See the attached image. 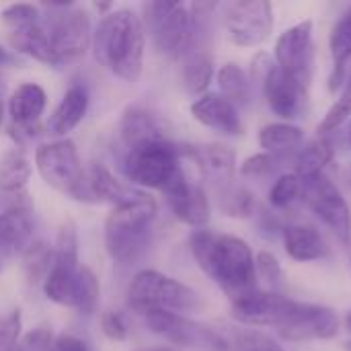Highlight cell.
Returning <instances> with one entry per match:
<instances>
[{
  "label": "cell",
  "mask_w": 351,
  "mask_h": 351,
  "mask_svg": "<svg viewBox=\"0 0 351 351\" xmlns=\"http://www.w3.org/2000/svg\"><path fill=\"white\" fill-rule=\"evenodd\" d=\"M343 350L351 351V339H350V341H346V343H343Z\"/></svg>",
  "instance_id": "cell-50"
},
{
  "label": "cell",
  "mask_w": 351,
  "mask_h": 351,
  "mask_svg": "<svg viewBox=\"0 0 351 351\" xmlns=\"http://www.w3.org/2000/svg\"><path fill=\"white\" fill-rule=\"evenodd\" d=\"M220 208L232 218H251L255 214V197L245 187H228L220 191Z\"/></svg>",
  "instance_id": "cell-36"
},
{
  "label": "cell",
  "mask_w": 351,
  "mask_h": 351,
  "mask_svg": "<svg viewBox=\"0 0 351 351\" xmlns=\"http://www.w3.org/2000/svg\"><path fill=\"white\" fill-rule=\"evenodd\" d=\"M119 136L121 142L128 148H134L138 144L144 142H152V140H162V128L156 119L154 113H150L148 109L140 107V105H132L121 113L119 119Z\"/></svg>",
  "instance_id": "cell-24"
},
{
  "label": "cell",
  "mask_w": 351,
  "mask_h": 351,
  "mask_svg": "<svg viewBox=\"0 0 351 351\" xmlns=\"http://www.w3.org/2000/svg\"><path fill=\"white\" fill-rule=\"evenodd\" d=\"M187 154L195 160L204 179H208L218 193L228 189L237 171V154L230 146L224 144H204L189 148Z\"/></svg>",
  "instance_id": "cell-19"
},
{
  "label": "cell",
  "mask_w": 351,
  "mask_h": 351,
  "mask_svg": "<svg viewBox=\"0 0 351 351\" xmlns=\"http://www.w3.org/2000/svg\"><path fill=\"white\" fill-rule=\"evenodd\" d=\"M239 339L243 343H247L249 348L255 351H286L276 339H271L267 333L259 331V329H247V331H237Z\"/></svg>",
  "instance_id": "cell-43"
},
{
  "label": "cell",
  "mask_w": 351,
  "mask_h": 351,
  "mask_svg": "<svg viewBox=\"0 0 351 351\" xmlns=\"http://www.w3.org/2000/svg\"><path fill=\"white\" fill-rule=\"evenodd\" d=\"M351 117V74L348 76V82L343 84V90L339 95V99L333 103V107L327 111L325 119L319 123V134H331L337 132L348 119Z\"/></svg>",
  "instance_id": "cell-37"
},
{
  "label": "cell",
  "mask_w": 351,
  "mask_h": 351,
  "mask_svg": "<svg viewBox=\"0 0 351 351\" xmlns=\"http://www.w3.org/2000/svg\"><path fill=\"white\" fill-rule=\"evenodd\" d=\"M88 193H90V199L109 202V204H113V208H117L121 204H128L130 199H134L138 195V191L128 189L103 165H95L90 169V175H88Z\"/></svg>",
  "instance_id": "cell-28"
},
{
  "label": "cell",
  "mask_w": 351,
  "mask_h": 351,
  "mask_svg": "<svg viewBox=\"0 0 351 351\" xmlns=\"http://www.w3.org/2000/svg\"><path fill=\"white\" fill-rule=\"evenodd\" d=\"M23 329L21 308H14L0 317V351H16Z\"/></svg>",
  "instance_id": "cell-38"
},
{
  "label": "cell",
  "mask_w": 351,
  "mask_h": 351,
  "mask_svg": "<svg viewBox=\"0 0 351 351\" xmlns=\"http://www.w3.org/2000/svg\"><path fill=\"white\" fill-rule=\"evenodd\" d=\"M274 56H276V66L284 74L294 78L302 88L308 90L313 78V60H315L313 23L302 21L280 33L274 47Z\"/></svg>",
  "instance_id": "cell-13"
},
{
  "label": "cell",
  "mask_w": 351,
  "mask_h": 351,
  "mask_svg": "<svg viewBox=\"0 0 351 351\" xmlns=\"http://www.w3.org/2000/svg\"><path fill=\"white\" fill-rule=\"evenodd\" d=\"M346 181H348V187H350V191H351V165H350V169H348V173H346Z\"/></svg>",
  "instance_id": "cell-48"
},
{
  "label": "cell",
  "mask_w": 351,
  "mask_h": 351,
  "mask_svg": "<svg viewBox=\"0 0 351 351\" xmlns=\"http://www.w3.org/2000/svg\"><path fill=\"white\" fill-rule=\"evenodd\" d=\"M45 29L58 64L82 58L93 43L88 12L70 4H51Z\"/></svg>",
  "instance_id": "cell-9"
},
{
  "label": "cell",
  "mask_w": 351,
  "mask_h": 351,
  "mask_svg": "<svg viewBox=\"0 0 351 351\" xmlns=\"http://www.w3.org/2000/svg\"><path fill=\"white\" fill-rule=\"evenodd\" d=\"M39 16H41L39 8L33 6V4H25V2L10 4V6L2 8V12H0V19L8 29H19V27H25V25L39 23Z\"/></svg>",
  "instance_id": "cell-39"
},
{
  "label": "cell",
  "mask_w": 351,
  "mask_h": 351,
  "mask_svg": "<svg viewBox=\"0 0 351 351\" xmlns=\"http://www.w3.org/2000/svg\"><path fill=\"white\" fill-rule=\"evenodd\" d=\"M47 105L45 90L35 82L19 84L8 99V115L12 123L21 130H33Z\"/></svg>",
  "instance_id": "cell-21"
},
{
  "label": "cell",
  "mask_w": 351,
  "mask_h": 351,
  "mask_svg": "<svg viewBox=\"0 0 351 351\" xmlns=\"http://www.w3.org/2000/svg\"><path fill=\"white\" fill-rule=\"evenodd\" d=\"M16 351H21V350H19V348H16Z\"/></svg>",
  "instance_id": "cell-54"
},
{
  "label": "cell",
  "mask_w": 351,
  "mask_h": 351,
  "mask_svg": "<svg viewBox=\"0 0 351 351\" xmlns=\"http://www.w3.org/2000/svg\"><path fill=\"white\" fill-rule=\"evenodd\" d=\"M128 298L132 308L138 313L156 308L183 315L202 306L199 294L193 288L154 269H144L132 280Z\"/></svg>",
  "instance_id": "cell-7"
},
{
  "label": "cell",
  "mask_w": 351,
  "mask_h": 351,
  "mask_svg": "<svg viewBox=\"0 0 351 351\" xmlns=\"http://www.w3.org/2000/svg\"><path fill=\"white\" fill-rule=\"evenodd\" d=\"M284 249L290 259L298 263H311L327 257L329 247L323 239V234L308 224H288L282 230Z\"/></svg>",
  "instance_id": "cell-22"
},
{
  "label": "cell",
  "mask_w": 351,
  "mask_h": 351,
  "mask_svg": "<svg viewBox=\"0 0 351 351\" xmlns=\"http://www.w3.org/2000/svg\"><path fill=\"white\" fill-rule=\"evenodd\" d=\"M255 274L257 280H263L271 288H278L282 284V265L278 257L269 251H259L255 255Z\"/></svg>",
  "instance_id": "cell-40"
},
{
  "label": "cell",
  "mask_w": 351,
  "mask_h": 351,
  "mask_svg": "<svg viewBox=\"0 0 351 351\" xmlns=\"http://www.w3.org/2000/svg\"><path fill=\"white\" fill-rule=\"evenodd\" d=\"M8 39H10V45L19 53H25L41 64L58 66V60H56L51 43H49L47 29L41 23L25 25L19 29H8Z\"/></svg>",
  "instance_id": "cell-26"
},
{
  "label": "cell",
  "mask_w": 351,
  "mask_h": 351,
  "mask_svg": "<svg viewBox=\"0 0 351 351\" xmlns=\"http://www.w3.org/2000/svg\"><path fill=\"white\" fill-rule=\"evenodd\" d=\"M302 199L321 218V222L343 243L351 241V210L337 185L323 173L302 179Z\"/></svg>",
  "instance_id": "cell-11"
},
{
  "label": "cell",
  "mask_w": 351,
  "mask_h": 351,
  "mask_svg": "<svg viewBox=\"0 0 351 351\" xmlns=\"http://www.w3.org/2000/svg\"><path fill=\"white\" fill-rule=\"evenodd\" d=\"M224 25L239 47H257L271 35L274 8L267 0H239L226 6Z\"/></svg>",
  "instance_id": "cell-12"
},
{
  "label": "cell",
  "mask_w": 351,
  "mask_h": 351,
  "mask_svg": "<svg viewBox=\"0 0 351 351\" xmlns=\"http://www.w3.org/2000/svg\"><path fill=\"white\" fill-rule=\"evenodd\" d=\"M191 115L197 123H202L204 128H210L214 132H220L226 136L243 134V121H241L237 105H232L222 95L206 93V95L197 97L191 103Z\"/></svg>",
  "instance_id": "cell-18"
},
{
  "label": "cell",
  "mask_w": 351,
  "mask_h": 351,
  "mask_svg": "<svg viewBox=\"0 0 351 351\" xmlns=\"http://www.w3.org/2000/svg\"><path fill=\"white\" fill-rule=\"evenodd\" d=\"M35 167L41 179L56 191L78 202H93L88 193V179L72 140L60 138L56 142L41 144L35 152Z\"/></svg>",
  "instance_id": "cell-4"
},
{
  "label": "cell",
  "mask_w": 351,
  "mask_h": 351,
  "mask_svg": "<svg viewBox=\"0 0 351 351\" xmlns=\"http://www.w3.org/2000/svg\"><path fill=\"white\" fill-rule=\"evenodd\" d=\"M302 142H304V132L290 121L267 123L259 132L261 148L267 154H271L274 158H284V156L296 154L302 148Z\"/></svg>",
  "instance_id": "cell-27"
},
{
  "label": "cell",
  "mask_w": 351,
  "mask_h": 351,
  "mask_svg": "<svg viewBox=\"0 0 351 351\" xmlns=\"http://www.w3.org/2000/svg\"><path fill=\"white\" fill-rule=\"evenodd\" d=\"M49 351H88V348L82 339L74 335H60V337H53Z\"/></svg>",
  "instance_id": "cell-44"
},
{
  "label": "cell",
  "mask_w": 351,
  "mask_h": 351,
  "mask_svg": "<svg viewBox=\"0 0 351 351\" xmlns=\"http://www.w3.org/2000/svg\"><path fill=\"white\" fill-rule=\"evenodd\" d=\"M88 109V93L82 84H72L62 101L58 103L56 111L49 117V132L53 136H66L68 132H72L74 128H78V123L84 119Z\"/></svg>",
  "instance_id": "cell-25"
},
{
  "label": "cell",
  "mask_w": 351,
  "mask_h": 351,
  "mask_svg": "<svg viewBox=\"0 0 351 351\" xmlns=\"http://www.w3.org/2000/svg\"><path fill=\"white\" fill-rule=\"evenodd\" d=\"M2 90H4V84H2V78H0V97H2Z\"/></svg>",
  "instance_id": "cell-51"
},
{
  "label": "cell",
  "mask_w": 351,
  "mask_h": 351,
  "mask_svg": "<svg viewBox=\"0 0 351 351\" xmlns=\"http://www.w3.org/2000/svg\"><path fill=\"white\" fill-rule=\"evenodd\" d=\"M333 146L325 138H317L302 146L294 158V173L300 179H311L325 173V167L333 160Z\"/></svg>",
  "instance_id": "cell-30"
},
{
  "label": "cell",
  "mask_w": 351,
  "mask_h": 351,
  "mask_svg": "<svg viewBox=\"0 0 351 351\" xmlns=\"http://www.w3.org/2000/svg\"><path fill=\"white\" fill-rule=\"evenodd\" d=\"M95 58L123 82H136L144 68L146 29L130 8L107 12L95 33Z\"/></svg>",
  "instance_id": "cell-2"
},
{
  "label": "cell",
  "mask_w": 351,
  "mask_h": 351,
  "mask_svg": "<svg viewBox=\"0 0 351 351\" xmlns=\"http://www.w3.org/2000/svg\"><path fill=\"white\" fill-rule=\"evenodd\" d=\"M51 257H53V249H49L43 241H33L23 251V269L31 284L45 282L47 271L51 267Z\"/></svg>",
  "instance_id": "cell-34"
},
{
  "label": "cell",
  "mask_w": 351,
  "mask_h": 351,
  "mask_svg": "<svg viewBox=\"0 0 351 351\" xmlns=\"http://www.w3.org/2000/svg\"><path fill=\"white\" fill-rule=\"evenodd\" d=\"M165 197H167V204L173 212V216L199 230V228H206L208 222H210V199H208V193L204 191L202 185H195L191 181H187L185 173L181 171L173 181L171 185L162 191Z\"/></svg>",
  "instance_id": "cell-16"
},
{
  "label": "cell",
  "mask_w": 351,
  "mask_h": 351,
  "mask_svg": "<svg viewBox=\"0 0 351 351\" xmlns=\"http://www.w3.org/2000/svg\"><path fill=\"white\" fill-rule=\"evenodd\" d=\"M220 93L224 99H228L232 105H245L251 97V86H249V76L245 74V70L234 64L228 62L224 64L218 74H216Z\"/></svg>",
  "instance_id": "cell-32"
},
{
  "label": "cell",
  "mask_w": 351,
  "mask_h": 351,
  "mask_svg": "<svg viewBox=\"0 0 351 351\" xmlns=\"http://www.w3.org/2000/svg\"><path fill=\"white\" fill-rule=\"evenodd\" d=\"M78 269H80V261H78L76 226H74L72 220H64L60 230H58L53 257H51V267H49L47 278L43 282L45 296L51 302L60 304V306L72 308Z\"/></svg>",
  "instance_id": "cell-10"
},
{
  "label": "cell",
  "mask_w": 351,
  "mask_h": 351,
  "mask_svg": "<svg viewBox=\"0 0 351 351\" xmlns=\"http://www.w3.org/2000/svg\"><path fill=\"white\" fill-rule=\"evenodd\" d=\"M99 296H101V286H99L97 276L93 274L90 267L80 265L76 286H74L72 308L78 311L80 315H93L99 306Z\"/></svg>",
  "instance_id": "cell-33"
},
{
  "label": "cell",
  "mask_w": 351,
  "mask_h": 351,
  "mask_svg": "<svg viewBox=\"0 0 351 351\" xmlns=\"http://www.w3.org/2000/svg\"><path fill=\"white\" fill-rule=\"evenodd\" d=\"M329 49H331V60H333L329 90L335 93L339 86L348 82V74L351 68V6L333 25L331 35H329Z\"/></svg>",
  "instance_id": "cell-23"
},
{
  "label": "cell",
  "mask_w": 351,
  "mask_h": 351,
  "mask_svg": "<svg viewBox=\"0 0 351 351\" xmlns=\"http://www.w3.org/2000/svg\"><path fill=\"white\" fill-rule=\"evenodd\" d=\"M298 199H302V179L296 173L280 175L269 189V204L276 210H286Z\"/></svg>",
  "instance_id": "cell-35"
},
{
  "label": "cell",
  "mask_w": 351,
  "mask_h": 351,
  "mask_svg": "<svg viewBox=\"0 0 351 351\" xmlns=\"http://www.w3.org/2000/svg\"><path fill=\"white\" fill-rule=\"evenodd\" d=\"M136 351H173L169 348H146V350H136Z\"/></svg>",
  "instance_id": "cell-46"
},
{
  "label": "cell",
  "mask_w": 351,
  "mask_h": 351,
  "mask_svg": "<svg viewBox=\"0 0 351 351\" xmlns=\"http://www.w3.org/2000/svg\"><path fill=\"white\" fill-rule=\"evenodd\" d=\"M14 62H16V56L10 49H6L4 45H0V66H8Z\"/></svg>",
  "instance_id": "cell-45"
},
{
  "label": "cell",
  "mask_w": 351,
  "mask_h": 351,
  "mask_svg": "<svg viewBox=\"0 0 351 351\" xmlns=\"http://www.w3.org/2000/svg\"><path fill=\"white\" fill-rule=\"evenodd\" d=\"M101 331L111 341H125L128 339V325L119 313L107 311L101 315Z\"/></svg>",
  "instance_id": "cell-42"
},
{
  "label": "cell",
  "mask_w": 351,
  "mask_h": 351,
  "mask_svg": "<svg viewBox=\"0 0 351 351\" xmlns=\"http://www.w3.org/2000/svg\"><path fill=\"white\" fill-rule=\"evenodd\" d=\"M156 202L148 193H138L128 204L111 210L105 222V249L121 265L136 263L150 243Z\"/></svg>",
  "instance_id": "cell-3"
},
{
  "label": "cell",
  "mask_w": 351,
  "mask_h": 351,
  "mask_svg": "<svg viewBox=\"0 0 351 351\" xmlns=\"http://www.w3.org/2000/svg\"><path fill=\"white\" fill-rule=\"evenodd\" d=\"M146 327L162 337L165 341L179 348H212L218 351H230L228 331H220L202 323L187 319L185 315L171 311H142L140 313Z\"/></svg>",
  "instance_id": "cell-8"
},
{
  "label": "cell",
  "mask_w": 351,
  "mask_h": 351,
  "mask_svg": "<svg viewBox=\"0 0 351 351\" xmlns=\"http://www.w3.org/2000/svg\"><path fill=\"white\" fill-rule=\"evenodd\" d=\"M2 117H4V105H2V99H0V125H2Z\"/></svg>",
  "instance_id": "cell-49"
},
{
  "label": "cell",
  "mask_w": 351,
  "mask_h": 351,
  "mask_svg": "<svg viewBox=\"0 0 351 351\" xmlns=\"http://www.w3.org/2000/svg\"><path fill=\"white\" fill-rule=\"evenodd\" d=\"M214 78V60L206 49H191L183 64V84L189 95H206Z\"/></svg>",
  "instance_id": "cell-29"
},
{
  "label": "cell",
  "mask_w": 351,
  "mask_h": 351,
  "mask_svg": "<svg viewBox=\"0 0 351 351\" xmlns=\"http://www.w3.org/2000/svg\"><path fill=\"white\" fill-rule=\"evenodd\" d=\"M346 327H348V331L351 333V311L346 315Z\"/></svg>",
  "instance_id": "cell-47"
},
{
  "label": "cell",
  "mask_w": 351,
  "mask_h": 351,
  "mask_svg": "<svg viewBox=\"0 0 351 351\" xmlns=\"http://www.w3.org/2000/svg\"><path fill=\"white\" fill-rule=\"evenodd\" d=\"M261 84H263V95L267 99V105L271 107V111L276 115H280L284 119L298 117V113L304 107L306 95H308L306 88H302L294 78L284 74L276 66V62L261 78Z\"/></svg>",
  "instance_id": "cell-17"
},
{
  "label": "cell",
  "mask_w": 351,
  "mask_h": 351,
  "mask_svg": "<svg viewBox=\"0 0 351 351\" xmlns=\"http://www.w3.org/2000/svg\"><path fill=\"white\" fill-rule=\"evenodd\" d=\"M0 271H2V259H0Z\"/></svg>",
  "instance_id": "cell-52"
},
{
  "label": "cell",
  "mask_w": 351,
  "mask_h": 351,
  "mask_svg": "<svg viewBox=\"0 0 351 351\" xmlns=\"http://www.w3.org/2000/svg\"><path fill=\"white\" fill-rule=\"evenodd\" d=\"M276 167V158L267 152H259V154H253L249 158L243 160L241 165V175L243 177H251V179H259V177H265L274 171Z\"/></svg>",
  "instance_id": "cell-41"
},
{
  "label": "cell",
  "mask_w": 351,
  "mask_h": 351,
  "mask_svg": "<svg viewBox=\"0 0 351 351\" xmlns=\"http://www.w3.org/2000/svg\"><path fill=\"white\" fill-rule=\"evenodd\" d=\"M189 249L202 271L216 282L228 298L257 288L255 255L243 239L199 228L189 237Z\"/></svg>",
  "instance_id": "cell-1"
},
{
  "label": "cell",
  "mask_w": 351,
  "mask_h": 351,
  "mask_svg": "<svg viewBox=\"0 0 351 351\" xmlns=\"http://www.w3.org/2000/svg\"><path fill=\"white\" fill-rule=\"evenodd\" d=\"M33 243V218L27 206L16 204L0 212V259L23 255Z\"/></svg>",
  "instance_id": "cell-20"
},
{
  "label": "cell",
  "mask_w": 351,
  "mask_h": 351,
  "mask_svg": "<svg viewBox=\"0 0 351 351\" xmlns=\"http://www.w3.org/2000/svg\"><path fill=\"white\" fill-rule=\"evenodd\" d=\"M276 331L286 341H329L339 333V317L327 306L296 300L292 313Z\"/></svg>",
  "instance_id": "cell-14"
},
{
  "label": "cell",
  "mask_w": 351,
  "mask_h": 351,
  "mask_svg": "<svg viewBox=\"0 0 351 351\" xmlns=\"http://www.w3.org/2000/svg\"><path fill=\"white\" fill-rule=\"evenodd\" d=\"M292 298L267 290H251L237 298H230L232 317L249 327H274L278 329L294 308Z\"/></svg>",
  "instance_id": "cell-15"
},
{
  "label": "cell",
  "mask_w": 351,
  "mask_h": 351,
  "mask_svg": "<svg viewBox=\"0 0 351 351\" xmlns=\"http://www.w3.org/2000/svg\"><path fill=\"white\" fill-rule=\"evenodd\" d=\"M31 177V162L23 148L12 146L0 156V189L6 193H19Z\"/></svg>",
  "instance_id": "cell-31"
},
{
  "label": "cell",
  "mask_w": 351,
  "mask_h": 351,
  "mask_svg": "<svg viewBox=\"0 0 351 351\" xmlns=\"http://www.w3.org/2000/svg\"><path fill=\"white\" fill-rule=\"evenodd\" d=\"M181 171V148L167 138L144 142L125 150L123 173L140 187L165 191Z\"/></svg>",
  "instance_id": "cell-6"
},
{
  "label": "cell",
  "mask_w": 351,
  "mask_h": 351,
  "mask_svg": "<svg viewBox=\"0 0 351 351\" xmlns=\"http://www.w3.org/2000/svg\"><path fill=\"white\" fill-rule=\"evenodd\" d=\"M350 140H351V130H350Z\"/></svg>",
  "instance_id": "cell-53"
},
{
  "label": "cell",
  "mask_w": 351,
  "mask_h": 351,
  "mask_svg": "<svg viewBox=\"0 0 351 351\" xmlns=\"http://www.w3.org/2000/svg\"><path fill=\"white\" fill-rule=\"evenodd\" d=\"M144 29H148L154 47L160 56L169 60H179L187 56L195 29L191 21L189 6L183 2H148L144 4Z\"/></svg>",
  "instance_id": "cell-5"
}]
</instances>
